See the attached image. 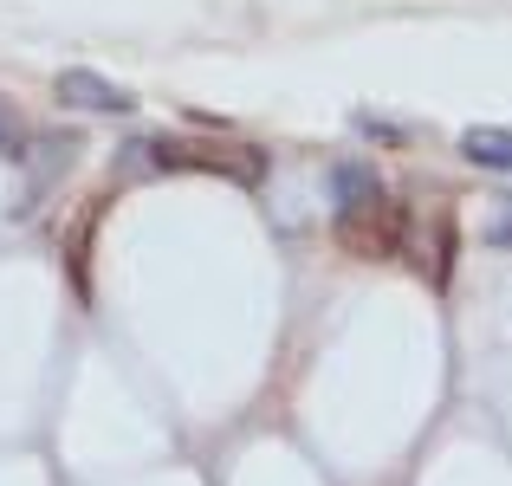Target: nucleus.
<instances>
[{
	"label": "nucleus",
	"mask_w": 512,
	"mask_h": 486,
	"mask_svg": "<svg viewBox=\"0 0 512 486\" xmlns=\"http://www.w3.org/2000/svg\"><path fill=\"white\" fill-rule=\"evenodd\" d=\"M130 169H214V175H234V182H260L266 156L247 150V143H175V137H150V143H130Z\"/></svg>",
	"instance_id": "nucleus-1"
},
{
	"label": "nucleus",
	"mask_w": 512,
	"mask_h": 486,
	"mask_svg": "<svg viewBox=\"0 0 512 486\" xmlns=\"http://www.w3.org/2000/svg\"><path fill=\"white\" fill-rule=\"evenodd\" d=\"M402 227H409V214L376 188V195L338 208V247L357 260H389V253H402Z\"/></svg>",
	"instance_id": "nucleus-2"
},
{
	"label": "nucleus",
	"mask_w": 512,
	"mask_h": 486,
	"mask_svg": "<svg viewBox=\"0 0 512 486\" xmlns=\"http://www.w3.org/2000/svg\"><path fill=\"white\" fill-rule=\"evenodd\" d=\"M59 104H72V111H130L137 98L98 72H59Z\"/></svg>",
	"instance_id": "nucleus-3"
},
{
	"label": "nucleus",
	"mask_w": 512,
	"mask_h": 486,
	"mask_svg": "<svg viewBox=\"0 0 512 486\" xmlns=\"http://www.w3.org/2000/svg\"><path fill=\"white\" fill-rule=\"evenodd\" d=\"M461 156L474 162V169L512 175V130H500V124H474V130H461Z\"/></svg>",
	"instance_id": "nucleus-4"
},
{
	"label": "nucleus",
	"mask_w": 512,
	"mask_h": 486,
	"mask_svg": "<svg viewBox=\"0 0 512 486\" xmlns=\"http://www.w3.org/2000/svg\"><path fill=\"white\" fill-rule=\"evenodd\" d=\"M363 195H376V175L363 169V162H344L338 169V208H350V201H363Z\"/></svg>",
	"instance_id": "nucleus-5"
},
{
	"label": "nucleus",
	"mask_w": 512,
	"mask_h": 486,
	"mask_svg": "<svg viewBox=\"0 0 512 486\" xmlns=\"http://www.w3.org/2000/svg\"><path fill=\"white\" fill-rule=\"evenodd\" d=\"M0 150H7V156L20 150V117H13V104H7V98H0Z\"/></svg>",
	"instance_id": "nucleus-6"
}]
</instances>
